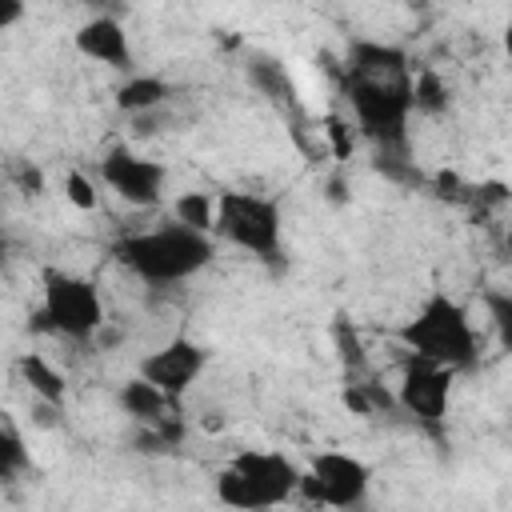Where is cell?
<instances>
[{"instance_id": "6", "label": "cell", "mask_w": 512, "mask_h": 512, "mask_svg": "<svg viewBox=\"0 0 512 512\" xmlns=\"http://www.w3.org/2000/svg\"><path fill=\"white\" fill-rule=\"evenodd\" d=\"M32 328L64 336L72 344L96 340V332L104 328V300H100L96 284L76 276V272L48 268L44 272V304H40Z\"/></svg>"}, {"instance_id": "8", "label": "cell", "mask_w": 512, "mask_h": 512, "mask_svg": "<svg viewBox=\"0 0 512 512\" xmlns=\"http://www.w3.org/2000/svg\"><path fill=\"white\" fill-rule=\"evenodd\" d=\"M392 396H396V408L408 412L416 424L440 428L444 416H448V400H452V372L408 356L404 360V372H400V384H396Z\"/></svg>"}, {"instance_id": "15", "label": "cell", "mask_w": 512, "mask_h": 512, "mask_svg": "<svg viewBox=\"0 0 512 512\" xmlns=\"http://www.w3.org/2000/svg\"><path fill=\"white\" fill-rule=\"evenodd\" d=\"M168 96H172V84H168L164 76H140V72H132V76L116 88V108L128 112V116H148V112H156Z\"/></svg>"}, {"instance_id": "24", "label": "cell", "mask_w": 512, "mask_h": 512, "mask_svg": "<svg viewBox=\"0 0 512 512\" xmlns=\"http://www.w3.org/2000/svg\"><path fill=\"white\" fill-rule=\"evenodd\" d=\"M488 312H492V324L508 336V328H512V296L508 292H488Z\"/></svg>"}, {"instance_id": "21", "label": "cell", "mask_w": 512, "mask_h": 512, "mask_svg": "<svg viewBox=\"0 0 512 512\" xmlns=\"http://www.w3.org/2000/svg\"><path fill=\"white\" fill-rule=\"evenodd\" d=\"M28 464H32V456H28L24 440L8 424H0V480H16L20 472H28Z\"/></svg>"}, {"instance_id": "28", "label": "cell", "mask_w": 512, "mask_h": 512, "mask_svg": "<svg viewBox=\"0 0 512 512\" xmlns=\"http://www.w3.org/2000/svg\"><path fill=\"white\" fill-rule=\"evenodd\" d=\"M328 196H332V200H336V204H340V200H344V180H340V176H336V180H332V184H328Z\"/></svg>"}, {"instance_id": "17", "label": "cell", "mask_w": 512, "mask_h": 512, "mask_svg": "<svg viewBox=\"0 0 512 512\" xmlns=\"http://www.w3.org/2000/svg\"><path fill=\"white\" fill-rule=\"evenodd\" d=\"M372 168H376L384 180L400 184V188H416V184H424V176H420V168H416L408 144H400V148H372Z\"/></svg>"}, {"instance_id": "23", "label": "cell", "mask_w": 512, "mask_h": 512, "mask_svg": "<svg viewBox=\"0 0 512 512\" xmlns=\"http://www.w3.org/2000/svg\"><path fill=\"white\" fill-rule=\"evenodd\" d=\"M96 184L84 176V172H68L64 176V200L72 204V208H80V212H92L96 208Z\"/></svg>"}, {"instance_id": "10", "label": "cell", "mask_w": 512, "mask_h": 512, "mask_svg": "<svg viewBox=\"0 0 512 512\" xmlns=\"http://www.w3.org/2000/svg\"><path fill=\"white\" fill-rule=\"evenodd\" d=\"M204 368H208V348L196 344V340H188V336H176V340L160 344L156 352H148L140 360V372L136 376L148 380V384H156L164 396L180 400L204 376Z\"/></svg>"}, {"instance_id": "16", "label": "cell", "mask_w": 512, "mask_h": 512, "mask_svg": "<svg viewBox=\"0 0 512 512\" xmlns=\"http://www.w3.org/2000/svg\"><path fill=\"white\" fill-rule=\"evenodd\" d=\"M16 372H20V380L32 388V396H36L40 404L64 408V400H68V384H64V376H60L40 352H24V356L16 360Z\"/></svg>"}, {"instance_id": "22", "label": "cell", "mask_w": 512, "mask_h": 512, "mask_svg": "<svg viewBox=\"0 0 512 512\" xmlns=\"http://www.w3.org/2000/svg\"><path fill=\"white\" fill-rule=\"evenodd\" d=\"M324 136H328L336 160H348V156H352V148H356V128H352V120L328 116V120H324Z\"/></svg>"}, {"instance_id": "14", "label": "cell", "mask_w": 512, "mask_h": 512, "mask_svg": "<svg viewBox=\"0 0 512 512\" xmlns=\"http://www.w3.org/2000/svg\"><path fill=\"white\" fill-rule=\"evenodd\" d=\"M244 72H248L252 88H256L264 100H272V104L284 108V112H296V84H292V76H288V68H284L280 60L256 52V56L244 64Z\"/></svg>"}, {"instance_id": "11", "label": "cell", "mask_w": 512, "mask_h": 512, "mask_svg": "<svg viewBox=\"0 0 512 512\" xmlns=\"http://www.w3.org/2000/svg\"><path fill=\"white\" fill-rule=\"evenodd\" d=\"M352 80H376V84H392V80H408V52L384 40H352L348 56H344V72Z\"/></svg>"}, {"instance_id": "7", "label": "cell", "mask_w": 512, "mask_h": 512, "mask_svg": "<svg viewBox=\"0 0 512 512\" xmlns=\"http://www.w3.org/2000/svg\"><path fill=\"white\" fill-rule=\"evenodd\" d=\"M368 492H372V468L348 452H316L296 484V496H304L312 508H336V512H360L368 504Z\"/></svg>"}, {"instance_id": "12", "label": "cell", "mask_w": 512, "mask_h": 512, "mask_svg": "<svg viewBox=\"0 0 512 512\" xmlns=\"http://www.w3.org/2000/svg\"><path fill=\"white\" fill-rule=\"evenodd\" d=\"M76 52L96 60V64H108L116 72H128L132 76V44H128V32L116 16H92L76 28Z\"/></svg>"}, {"instance_id": "9", "label": "cell", "mask_w": 512, "mask_h": 512, "mask_svg": "<svg viewBox=\"0 0 512 512\" xmlns=\"http://www.w3.org/2000/svg\"><path fill=\"white\" fill-rule=\"evenodd\" d=\"M100 180L132 208H156L168 184V168L152 156L128 152V148H112L100 160Z\"/></svg>"}, {"instance_id": "20", "label": "cell", "mask_w": 512, "mask_h": 512, "mask_svg": "<svg viewBox=\"0 0 512 512\" xmlns=\"http://www.w3.org/2000/svg\"><path fill=\"white\" fill-rule=\"evenodd\" d=\"M448 104H452L448 84H444V80H440L432 68H424V72L412 80V112L440 116V112H448Z\"/></svg>"}, {"instance_id": "13", "label": "cell", "mask_w": 512, "mask_h": 512, "mask_svg": "<svg viewBox=\"0 0 512 512\" xmlns=\"http://www.w3.org/2000/svg\"><path fill=\"white\" fill-rule=\"evenodd\" d=\"M120 408H124V412L144 428V424H160V420L176 416L180 400H172V396H164L156 384H148V380L132 376L128 384H120Z\"/></svg>"}, {"instance_id": "5", "label": "cell", "mask_w": 512, "mask_h": 512, "mask_svg": "<svg viewBox=\"0 0 512 512\" xmlns=\"http://www.w3.org/2000/svg\"><path fill=\"white\" fill-rule=\"evenodd\" d=\"M344 100L352 108L356 132L372 148H400L408 144V120H412V76L376 84V80H352L340 76Z\"/></svg>"}, {"instance_id": "18", "label": "cell", "mask_w": 512, "mask_h": 512, "mask_svg": "<svg viewBox=\"0 0 512 512\" xmlns=\"http://www.w3.org/2000/svg\"><path fill=\"white\" fill-rule=\"evenodd\" d=\"M172 224L180 228H192V232H204L212 236V216H216V196L208 192H184L176 204H172Z\"/></svg>"}, {"instance_id": "25", "label": "cell", "mask_w": 512, "mask_h": 512, "mask_svg": "<svg viewBox=\"0 0 512 512\" xmlns=\"http://www.w3.org/2000/svg\"><path fill=\"white\" fill-rule=\"evenodd\" d=\"M436 196H444V200H468V188L460 184L456 172H440L436 176Z\"/></svg>"}, {"instance_id": "26", "label": "cell", "mask_w": 512, "mask_h": 512, "mask_svg": "<svg viewBox=\"0 0 512 512\" xmlns=\"http://www.w3.org/2000/svg\"><path fill=\"white\" fill-rule=\"evenodd\" d=\"M20 16H24V4L20 0H0V32H8Z\"/></svg>"}, {"instance_id": "29", "label": "cell", "mask_w": 512, "mask_h": 512, "mask_svg": "<svg viewBox=\"0 0 512 512\" xmlns=\"http://www.w3.org/2000/svg\"><path fill=\"white\" fill-rule=\"evenodd\" d=\"M0 256H4V232H0Z\"/></svg>"}, {"instance_id": "2", "label": "cell", "mask_w": 512, "mask_h": 512, "mask_svg": "<svg viewBox=\"0 0 512 512\" xmlns=\"http://www.w3.org/2000/svg\"><path fill=\"white\" fill-rule=\"evenodd\" d=\"M400 344L408 348V356L448 368L452 376L468 372L480 360V336L472 328V316L444 288L428 292L424 304L416 308V316L400 324Z\"/></svg>"}, {"instance_id": "1", "label": "cell", "mask_w": 512, "mask_h": 512, "mask_svg": "<svg viewBox=\"0 0 512 512\" xmlns=\"http://www.w3.org/2000/svg\"><path fill=\"white\" fill-rule=\"evenodd\" d=\"M112 256L140 280L164 288V284H184L196 272H204L216 260V240L180 224H160L148 232L120 236L112 244Z\"/></svg>"}, {"instance_id": "27", "label": "cell", "mask_w": 512, "mask_h": 512, "mask_svg": "<svg viewBox=\"0 0 512 512\" xmlns=\"http://www.w3.org/2000/svg\"><path fill=\"white\" fill-rule=\"evenodd\" d=\"M16 180H20V188H24V192H28V196H36V192H40V188H44V180H40V172H36V168H32V164H24V168H20V172H16Z\"/></svg>"}, {"instance_id": "19", "label": "cell", "mask_w": 512, "mask_h": 512, "mask_svg": "<svg viewBox=\"0 0 512 512\" xmlns=\"http://www.w3.org/2000/svg\"><path fill=\"white\" fill-rule=\"evenodd\" d=\"M332 344H336V356H340L344 372H348V376H364V364H368L364 340H360V332L352 328L348 316H336V320H332Z\"/></svg>"}, {"instance_id": "4", "label": "cell", "mask_w": 512, "mask_h": 512, "mask_svg": "<svg viewBox=\"0 0 512 512\" xmlns=\"http://www.w3.org/2000/svg\"><path fill=\"white\" fill-rule=\"evenodd\" d=\"M212 232L220 240H228L232 248L276 264L280 260V236H284V216H280V200L264 196V192H220L216 196V216H212Z\"/></svg>"}, {"instance_id": "3", "label": "cell", "mask_w": 512, "mask_h": 512, "mask_svg": "<svg viewBox=\"0 0 512 512\" xmlns=\"http://www.w3.org/2000/svg\"><path fill=\"white\" fill-rule=\"evenodd\" d=\"M296 484H300V468L284 452L244 448L220 468L216 496L236 512H272L296 496Z\"/></svg>"}]
</instances>
